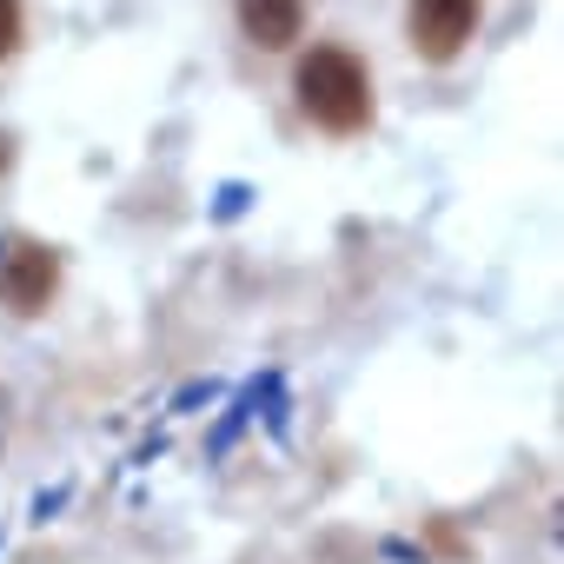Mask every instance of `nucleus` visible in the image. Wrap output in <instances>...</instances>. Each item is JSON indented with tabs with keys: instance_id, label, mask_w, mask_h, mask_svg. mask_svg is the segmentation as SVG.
Here are the masks:
<instances>
[{
	"instance_id": "obj_3",
	"label": "nucleus",
	"mask_w": 564,
	"mask_h": 564,
	"mask_svg": "<svg viewBox=\"0 0 564 564\" xmlns=\"http://www.w3.org/2000/svg\"><path fill=\"white\" fill-rule=\"evenodd\" d=\"M54 286H61L54 246H41V239L8 246V259H0V300H8L14 313H41V306L54 300Z\"/></svg>"
},
{
	"instance_id": "obj_2",
	"label": "nucleus",
	"mask_w": 564,
	"mask_h": 564,
	"mask_svg": "<svg viewBox=\"0 0 564 564\" xmlns=\"http://www.w3.org/2000/svg\"><path fill=\"white\" fill-rule=\"evenodd\" d=\"M471 28H478V0H412V47L432 67L458 61Z\"/></svg>"
},
{
	"instance_id": "obj_8",
	"label": "nucleus",
	"mask_w": 564,
	"mask_h": 564,
	"mask_svg": "<svg viewBox=\"0 0 564 564\" xmlns=\"http://www.w3.org/2000/svg\"><path fill=\"white\" fill-rule=\"evenodd\" d=\"M8 166H14V133L0 127V173H8Z\"/></svg>"
},
{
	"instance_id": "obj_6",
	"label": "nucleus",
	"mask_w": 564,
	"mask_h": 564,
	"mask_svg": "<svg viewBox=\"0 0 564 564\" xmlns=\"http://www.w3.org/2000/svg\"><path fill=\"white\" fill-rule=\"evenodd\" d=\"M213 399H219V386H213V379H193V386H180L173 412H193V405H213Z\"/></svg>"
},
{
	"instance_id": "obj_4",
	"label": "nucleus",
	"mask_w": 564,
	"mask_h": 564,
	"mask_svg": "<svg viewBox=\"0 0 564 564\" xmlns=\"http://www.w3.org/2000/svg\"><path fill=\"white\" fill-rule=\"evenodd\" d=\"M306 28V0H239V34L259 54H286Z\"/></svg>"
},
{
	"instance_id": "obj_5",
	"label": "nucleus",
	"mask_w": 564,
	"mask_h": 564,
	"mask_svg": "<svg viewBox=\"0 0 564 564\" xmlns=\"http://www.w3.org/2000/svg\"><path fill=\"white\" fill-rule=\"evenodd\" d=\"M14 41H21V0H0V61L14 54Z\"/></svg>"
},
{
	"instance_id": "obj_7",
	"label": "nucleus",
	"mask_w": 564,
	"mask_h": 564,
	"mask_svg": "<svg viewBox=\"0 0 564 564\" xmlns=\"http://www.w3.org/2000/svg\"><path fill=\"white\" fill-rule=\"evenodd\" d=\"M239 206H246V186H226V193H219V219H232Z\"/></svg>"
},
{
	"instance_id": "obj_1",
	"label": "nucleus",
	"mask_w": 564,
	"mask_h": 564,
	"mask_svg": "<svg viewBox=\"0 0 564 564\" xmlns=\"http://www.w3.org/2000/svg\"><path fill=\"white\" fill-rule=\"evenodd\" d=\"M293 87H300V107L326 133H359L372 120V80L346 47H313L300 61V74H293Z\"/></svg>"
}]
</instances>
